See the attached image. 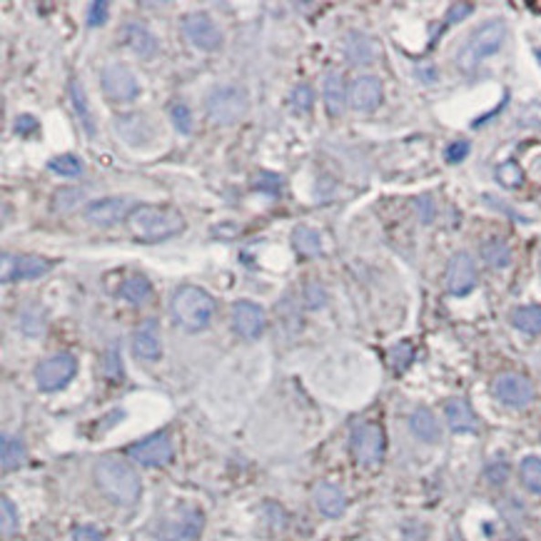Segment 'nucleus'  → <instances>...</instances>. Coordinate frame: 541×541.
<instances>
[{
  "instance_id": "1",
  "label": "nucleus",
  "mask_w": 541,
  "mask_h": 541,
  "mask_svg": "<svg viewBox=\"0 0 541 541\" xmlns=\"http://www.w3.org/2000/svg\"><path fill=\"white\" fill-rule=\"evenodd\" d=\"M95 482L110 502L120 506L138 505L142 494L140 474L120 457H100L95 462Z\"/></svg>"
},
{
  "instance_id": "2",
  "label": "nucleus",
  "mask_w": 541,
  "mask_h": 541,
  "mask_svg": "<svg viewBox=\"0 0 541 541\" xmlns=\"http://www.w3.org/2000/svg\"><path fill=\"white\" fill-rule=\"evenodd\" d=\"M128 227L140 243H165L185 230V217L168 205H138L128 217Z\"/></svg>"
},
{
  "instance_id": "3",
  "label": "nucleus",
  "mask_w": 541,
  "mask_h": 541,
  "mask_svg": "<svg viewBox=\"0 0 541 541\" xmlns=\"http://www.w3.org/2000/svg\"><path fill=\"white\" fill-rule=\"evenodd\" d=\"M172 317L187 332H200L210 325L215 312V299L207 295L203 287H180L172 297Z\"/></svg>"
},
{
  "instance_id": "4",
  "label": "nucleus",
  "mask_w": 541,
  "mask_h": 541,
  "mask_svg": "<svg viewBox=\"0 0 541 541\" xmlns=\"http://www.w3.org/2000/svg\"><path fill=\"white\" fill-rule=\"evenodd\" d=\"M506 26L505 20H486L479 28L467 37V43L462 46L457 57V66L464 73H472L479 63H484L486 57L499 53V47L505 46Z\"/></svg>"
},
{
  "instance_id": "5",
  "label": "nucleus",
  "mask_w": 541,
  "mask_h": 541,
  "mask_svg": "<svg viewBox=\"0 0 541 541\" xmlns=\"http://www.w3.org/2000/svg\"><path fill=\"white\" fill-rule=\"evenodd\" d=\"M247 108H250L247 93L237 85H220L207 95L205 100L207 120L217 122V125H233L243 118Z\"/></svg>"
},
{
  "instance_id": "6",
  "label": "nucleus",
  "mask_w": 541,
  "mask_h": 541,
  "mask_svg": "<svg viewBox=\"0 0 541 541\" xmlns=\"http://www.w3.org/2000/svg\"><path fill=\"white\" fill-rule=\"evenodd\" d=\"M75 372H78V359L73 355H53L37 364L36 382L43 392H57L68 384L73 382Z\"/></svg>"
},
{
  "instance_id": "7",
  "label": "nucleus",
  "mask_w": 541,
  "mask_h": 541,
  "mask_svg": "<svg viewBox=\"0 0 541 541\" xmlns=\"http://www.w3.org/2000/svg\"><path fill=\"white\" fill-rule=\"evenodd\" d=\"M103 93L115 103H130L140 95V83L125 63H108L100 73Z\"/></svg>"
},
{
  "instance_id": "8",
  "label": "nucleus",
  "mask_w": 541,
  "mask_h": 541,
  "mask_svg": "<svg viewBox=\"0 0 541 541\" xmlns=\"http://www.w3.org/2000/svg\"><path fill=\"white\" fill-rule=\"evenodd\" d=\"M352 457L362 467H377L384 457V432L380 424L367 421L359 424L352 434Z\"/></svg>"
},
{
  "instance_id": "9",
  "label": "nucleus",
  "mask_w": 541,
  "mask_h": 541,
  "mask_svg": "<svg viewBox=\"0 0 541 541\" xmlns=\"http://www.w3.org/2000/svg\"><path fill=\"white\" fill-rule=\"evenodd\" d=\"M182 36L190 46L200 47L205 53H213L223 46V33L217 28V23L207 13L197 10L182 18Z\"/></svg>"
},
{
  "instance_id": "10",
  "label": "nucleus",
  "mask_w": 541,
  "mask_h": 541,
  "mask_svg": "<svg viewBox=\"0 0 541 541\" xmlns=\"http://www.w3.org/2000/svg\"><path fill=\"white\" fill-rule=\"evenodd\" d=\"M128 454L132 457V462H138L142 467H165L168 462H172L175 457V447H172V439L168 432H158L152 437L135 442Z\"/></svg>"
},
{
  "instance_id": "11",
  "label": "nucleus",
  "mask_w": 541,
  "mask_h": 541,
  "mask_svg": "<svg viewBox=\"0 0 541 541\" xmlns=\"http://www.w3.org/2000/svg\"><path fill=\"white\" fill-rule=\"evenodd\" d=\"M3 265V282H23V280H37L50 272V262L37 255H10L3 253L0 257Z\"/></svg>"
},
{
  "instance_id": "12",
  "label": "nucleus",
  "mask_w": 541,
  "mask_h": 541,
  "mask_svg": "<svg viewBox=\"0 0 541 541\" xmlns=\"http://www.w3.org/2000/svg\"><path fill=\"white\" fill-rule=\"evenodd\" d=\"M132 200L128 197H103L95 200L85 207V223L95 224V227H112V224L122 223L125 217L132 215Z\"/></svg>"
},
{
  "instance_id": "13",
  "label": "nucleus",
  "mask_w": 541,
  "mask_h": 541,
  "mask_svg": "<svg viewBox=\"0 0 541 541\" xmlns=\"http://www.w3.org/2000/svg\"><path fill=\"white\" fill-rule=\"evenodd\" d=\"M494 397L505 407H512V410H522L526 404H532L534 401V384L522 377V374H502V377H496L494 380Z\"/></svg>"
},
{
  "instance_id": "14",
  "label": "nucleus",
  "mask_w": 541,
  "mask_h": 541,
  "mask_svg": "<svg viewBox=\"0 0 541 541\" xmlns=\"http://www.w3.org/2000/svg\"><path fill=\"white\" fill-rule=\"evenodd\" d=\"M476 265L472 260V255L467 253H457L452 260H449L447 267V289L449 295L454 297H464L469 295L472 289L476 287Z\"/></svg>"
},
{
  "instance_id": "15",
  "label": "nucleus",
  "mask_w": 541,
  "mask_h": 541,
  "mask_svg": "<svg viewBox=\"0 0 541 541\" xmlns=\"http://www.w3.org/2000/svg\"><path fill=\"white\" fill-rule=\"evenodd\" d=\"M267 317H265V309L255 302L240 299L233 305V327L234 332L244 339H255L265 332Z\"/></svg>"
},
{
  "instance_id": "16",
  "label": "nucleus",
  "mask_w": 541,
  "mask_h": 541,
  "mask_svg": "<svg viewBox=\"0 0 541 541\" xmlns=\"http://www.w3.org/2000/svg\"><path fill=\"white\" fill-rule=\"evenodd\" d=\"M203 512L200 509H185L178 519L165 522L158 529V536L162 541H190L197 539V534L203 532Z\"/></svg>"
},
{
  "instance_id": "17",
  "label": "nucleus",
  "mask_w": 541,
  "mask_h": 541,
  "mask_svg": "<svg viewBox=\"0 0 541 541\" xmlns=\"http://www.w3.org/2000/svg\"><path fill=\"white\" fill-rule=\"evenodd\" d=\"M382 103V83L374 75H362L357 78L349 88V105L359 112H369L380 108Z\"/></svg>"
},
{
  "instance_id": "18",
  "label": "nucleus",
  "mask_w": 541,
  "mask_h": 541,
  "mask_svg": "<svg viewBox=\"0 0 541 541\" xmlns=\"http://www.w3.org/2000/svg\"><path fill=\"white\" fill-rule=\"evenodd\" d=\"M132 352L142 362H155V359H160L162 342H160L158 322H145V325L138 327V332L132 335Z\"/></svg>"
},
{
  "instance_id": "19",
  "label": "nucleus",
  "mask_w": 541,
  "mask_h": 541,
  "mask_svg": "<svg viewBox=\"0 0 541 541\" xmlns=\"http://www.w3.org/2000/svg\"><path fill=\"white\" fill-rule=\"evenodd\" d=\"M120 33L125 46L130 47L138 57L148 60V57L158 56V40H155V36L145 26H140V23H125Z\"/></svg>"
},
{
  "instance_id": "20",
  "label": "nucleus",
  "mask_w": 541,
  "mask_h": 541,
  "mask_svg": "<svg viewBox=\"0 0 541 541\" xmlns=\"http://www.w3.org/2000/svg\"><path fill=\"white\" fill-rule=\"evenodd\" d=\"M118 132H120L122 140L128 145H135V148L152 140V125L142 112H130V115L118 118Z\"/></svg>"
},
{
  "instance_id": "21",
  "label": "nucleus",
  "mask_w": 541,
  "mask_h": 541,
  "mask_svg": "<svg viewBox=\"0 0 541 541\" xmlns=\"http://www.w3.org/2000/svg\"><path fill=\"white\" fill-rule=\"evenodd\" d=\"M345 56L352 66H369L380 57V46L364 33H349L345 40Z\"/></svg>"
},
{
  "instance_id": "22",
  "label": "nucleus",
  "mask_w": 541,
  "mask_h": 541,
  "mask_svg": "<svg viewBox=\"0 0 541 541\" xmlns=\"http://www.w3.org/2000/svg\"><path fill=\"white\" fill-rule=\"evenodd\" d=\"M315 505H317V509L325 514L327 519H337V516L345 514L347 496L339 486L329 484V482H322V484H317V489H315Z\"/></svg>"
},
{
  "instance_id": "23",
  "label": "nucleus",
  "mask_w": 541,
  "mask_h": 541,
  "mask_svg": "<svg viewBox=\"0 0 541 541\" xmlns=\"http://www.w3.org/2000/svg\"><path fill=\"white\" fill-rule=\"evenodd\" d=\"M444 414H447V421L452 432H457V434H474L479 430V421H476V414L472 411L464 400H452L447 401V407H444Z\"/></svg>"
},
{
  "instance_id": "24",
  "label": "nucleus",
  "mask_w": 541,
  "mask_h": 541,
  "mask_svg": "<svg viewBox=\"0 0 541 541\" xmlns=\"http://www.w3.org/2000/svg\"><path fill=\"white\" fill-rule=\"evenodd\" d=\"M322 98H325L327 112H329V115H342L347 100H349V93H347L342 75L339 73L325 75V83H322Z\"/></svg>"
},
{
  "instance_id": "25",
  "label": "nucleus",
  "mask_w": 541,
  "mask_h": 541,
  "mask_svg": "<svg viewBox=\"0 0 541 541\" xmlns=\"http://www.w3.org/2000/svg\"><path fill=\"white\" fill-rule=\"evenodd\" d=\"M410 430L414 437L420 439V442H427V444H437L439 439H442L439 420L432 414L430 410H424V407H420L417 411H411Z\"/></svg>"
},
{
  "instance_id": "26",
  "label": "nucleus",
  "mask_w": 541,
  "mask_h": 541,
  "mask_svg": "<svg viewBox=\"0 0 541 541\" xmlns=\"http://www.w3.org/2000/svg\"><path fill=\"white\" fill-rule=\"evenodd\" d=\"M118 292H120V297L125 299V302H130V305H145V302L152 297V282H150L145 275H140V272H135V275L122 280Z\"/></svg>"
},
{
  "instance_id": "27",
  "label": "nucleus",
  "mask_w": 541,
  "mask_h": 541,
  "mask_svg": "<svg viewBox=\"0 0 541 541\" xmlns=\"http://www.w3.org/2000/svg\"><path fill=\"white\" fill-rule=\"evenodd\" d=\"M23 462H26V444H23V439L16 437V434H3L0 437V464H3V472H13Z\"/></svg>"
},
{
  "instance_id": "28",
  "label": "nucleus",
  "mask_w": 541,
  "mask_h": 541,
  "mask_svg": "<svg viewBox=\"0 0 541 541\" xmlns=\"http://www.w3.org/2000/svg\"><path fill=\"white\" fill-rule=\"evenodd\" d=\"M512 325L524 335H541V307L539 305L516 307L512 315Z\"/></svg>"
},
{
  "instance_id": "29",
  "label": "nucleus",
  "mask_w": 541,
  "mask_h": 541,
  "mask_svg": "<svg viewBox=\"0 0 541 541\" xmlns=\"http://www.w3.org/2000/svg\"><path fill=\"white\" fill-rule=\"evenodd\" d=\"M292 247H295L302 257H319V255H322L319 233L317 230H312V227H297V230L292 233Z\"/></svg>"
},
{
  "instance_id": "30",
  "label": "nucleus",
  "mask_w": 541,
  "mask_h": 541,
  "mask_svg": "<svg viewBox=\"0 0 541 541\" xmlns=\"http://www.w3.org/2000/svg\"><path fill=\"white\" fill-rule=\"evenodd\" d=\"M70 103H73V112L78 115V120L83 122L85 132H88V135L93 138L98 128H95L93 115H90V105H88L85 90L80 88V83H78V80H73V83H70Z\"/></svg>"
},
{
  "instance_id": "31",
  "label": "nucleus",
  "mask_w": 541,
  "mask_h": 541,
  "mask_svg": "<svg viewBox=\"0 0 541 541\" xmlns=\"http://www.w3.org/2000/svg\"><path fill=\"white\" fill-rule=\"evenodd\" d=\"M482 260L489 265V267H496V270H502L506 267L509 262H512V247L505 243V240H486L482 244Z\"/></svg>"
},
{
  "instance_id": "32",
  "label": "nucleus",
  "mask_w": 541,
  "mask_h": 541,
  "mask_svg": "<svg viewBox=\"0 0 541 541\" xmlns=\"http://www.w3.org/2000/svg\"><path fill=\"white\" fill-rule=\"evenodd\" d=\"M519 476L522 484L532 492V494L541 496V459L539 457H526L519 464Z\"/></svg>"
},
{
  "instance_id": "33",
  "label": "nucleus",
  "mask_w": 541,
  "mask_h": 541,
  "mask_svg": "<svg viewBox=\"0 0 541 541\" xmlns=\"http://www.w3.org/2000/svg\"><path fill=\"white\" fill-rule=\"evenodd\" d=\"M47 168L53 170L56 175H63V178H80L83 175V162L75 155H57L47 162Z\"/></svg>"
},
{
  "instance_id": "34",
  "label": "nucleus",
  "mask_w": 541,
  "mask_h": 541,
  "mask_svg": "<svg viewBox=\"0 0 541 541\" xmlns=\"http://www.w3.org/2000/svg\"><path fill=\"white\" fill-rule=\"evenodd\" d=\"M83 203V190H73V187H63V190H57L56 195H53V210L56 213H70L73 207H78Z\"/></svg>"
},
{
  "instance_id": "35",
  "label": "nucleus",
  "mask_w": 541,
  "mask_h": 541,
  "mask_svg": "<svg viewBox=\"0 0 541 541\" xmlns=\"http://www.w3.org/2000/svg\"><path fill=\"white\" fill-rule=\"evenodd\" d=\"M0 529H3V536H13L18 532V512L8 496L0 499Z\"/></svg>"
},
{
  "instance_id": "36",
  "label": "nucleus",
  "mask_w": 541,
  "mask_h": 541,
  "mask_svg": "<svg viewBox=\"0 0 541 541\" xmlns=\"http://www.w3.org/2000/svg\"><path fill=\"white\" fill-rule=\"evenodd\" d=\"M170 120L175 125V130L182 132V135H190V132H192V112H190L187 105H172V108H170Z\"/></svg>"
},
{
  "instance_id": "37",
  "label": "nucleus",
  "mask_w": 541,
  "mask_h": 541,
  "mask_svg": "<svg viewBox=\"0 0 541 541\" xmlns=\"http://www.w3.org/2000/svg\"><path fill=\"white\" fill-rule=\"evenodd\" d=\"M292 105L302 112L312 110V105H315V93H312V88H309V85H297V88L292 90Z\"/></svg>"
},
{
  "instance_id": "38",
  "label": "nucleus",
  "mask_w": 541,
  "mask_h": 541,
  "mask_svg": "<svg viewBox=\"0 0 541 541\" xmlns=\"http://www.w3.org/2000/svg\"><path fill=\"white\" fill-rule=\"evenodd\" d=\"M108 10H110V3H105V0L93 3L90 10H88V26H90V28H100V26H105V23H108V16H110Z\"/></svg>"
},
{
  "instance_id": "39",
  "label": "nucleus",
  "mask_w": 541,
  "mask_h": 541,
  "mask_svg": "<svg viewBox=\"0 0 541 541\" xmlns=\"http://www.w3.org/2000/svg\"><path fill=\"white\" fill-rule=\"evenodd\" d=\"M519 125H524V128H541V103L526 105L519 112Z\"/></svg>"
},
{
  "instance_id": "40",
  "label": "nucleus",
  "mask_w": 541,
  "mask_h": 541,
  "mask_svg": "<svg viewBox=\"0 0 541 541\" xmlns=\"http://www.w3.org/2000/svg\"><path fill=\"white\" fill-rule=\"evenodd\" d=\"M105 377H108V380H120L122 377L120 355H118V349H110V352L105 355Z\"/></svg>"
},
{
  "instance_id": "41",
  "label": "nucleus",
  "mask_w": 541,
  "mask_h": 541,
  "mask_svg": "<svg viewBox=\"0 0 541 541\" xmlns=\"http://www.w3.org/2000/svg\"><path fill=\"white\" fill-rule=\"evenodd\" d=\"M506 476H509V464H506V462H494V464L486 467V479H489L492 484H505Z\"/></svg>"
},
{
  "instance_id": "42",
  "label": "nucleus",
  "mask_w": 541,
  "mask_h": 541,
  "mask_svg": "<svg viewBox=\"0 0 541 541\" xmlns=\"http://www.w3.org/2000/svg\"><path fill=\"white\" fill-rule=\"evenodd\" d=\"M411 357H414V352H411V345H407V342H401V345L392 349V362L397 369H404L411 362Z\"/></svg>"
},
{
  "instance_id": "43",
  "label": "nucleus",
  "mask_w": 541,
  "mask_h": 541,
  "mask_svg": "<svg viewBox=\"0 0 541 541\" xmlns=\"http://www.w3.org/2000/svg\"><path fill=\"white\" fill-rule=\"evenodd\" d=\"M469 150H472V145H469L467 140H459V142H454V145H449L447 162H452V165H454V162H462V160L469 155Z\"/></svg>"
},
{
  "instance_id": "44",
  "label": "nucleus",
  "mask_w": 541,
  "mask_h": 541,
  "mask_svg": "<svg viewBox=\"0 0 541 541\" xmlns=\"http://www.w3.org/2000/svg\"><path fill=\"white\" fill-rule=\"evenodd\" d=\"M305 299H307L309 307H322L327 299V292L319 285H307L305 287Z\"/></svg>"
},
{
  "instance_id": "45",
  "label": "nucleus",
  "mask_w": 541,
  "mask_h": 541,
  "mask_svg": "<svg viewBox=\"0 0 541 541\" xmlns=\"http://www.w3.org/2000/svg\"><path fill=\"white\" fill-rule=\"evenodd\" d=\"M73 541H103V534L95 526H78L73 532Z\"/></svg>"
},
{
  "instance_id": "46",
  "label": "nucleus",
  "mask_w": 541,
  "mask_h": 541,
  "mask_svg": "<svg viewBox=\"0 0 541 541\" xmlns=\"http://www.w3.org/2000/svg\"><path fill=\"white\" fill-rule=\"evenodd\" d=\"M36 128L37 120L33 115H18V118H16V132H20V135H30Z\"/></svg>"
},
{
  "instance_id": "47",
  "label": "nucleus",
  "mask_w": 541,
  "mask_h": 541,
  "mask_svg": "<svg viewBox=\"0 0 541 541\" xmlns=\"http://www.w3.org/2000/svg\"><path fill=\"white\" fill-rule=\"evenodd\" d=\"M472 10H474V5H469V3H459V5H452L447 20H449V23H457V20L467 18Z\"/></svg>"
},
{
  "instance_id": "48",
  "label": "nucleus",
  "mask_w": 541,
  "mask_h": 541,
  "mask_svg": "<svg viewBox=\"0 0 541 541\" xmlns=\"http://www.w3.org/2000/svg\"><path fill=\"white\" fill-rule=\"evenodd\" d=\"M539 267H541V257H539Z\"/></svg>"
}]
</instances>
